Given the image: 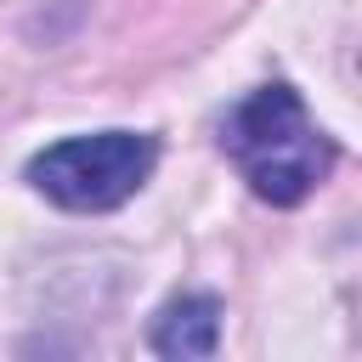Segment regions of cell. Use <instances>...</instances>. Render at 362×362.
<instances>
[{
    "mask_svg": "<svg viewBox=\"0 0 362 362\" xmlns=\"http://www.w3.org/2000/svg\"><path fill=\"white\" fill-rule=\"evenodd\" d=\"M215 339H221V305L209 294H181L153 322V351L158 356H209Z\"/></svg>",
    "mask_w": 362,
    "mask_h": 362,
    "instance_id": "cell-3",
    "label": "cell"
},
{
    "mask_svg": "<svg viewBox=\"0 0 362 362\" xmlns=\"http://www.w3.org/2000/svg\"><path fill=\"white\" fill-rule=\"evenodd\" d=\"M153 164H158L153 136L96 130V136H68V141L34 153L28 158V181L51 204L96 215V209H119L130 192H141V181L153 175Z\"/></svg>",
    "mask_w": 362,
    "mask_h": 362,
    "instance_id": "cell-2",
    "label": "cell"
},
{
    "mask_svg": "<svg viewBox=\"0 0 362 362\" xmlns=\"http://www.w3.org/2000/svg\"><path fill=\"white\" fill-rule=\"evenodd\" d=\"M221 153L243 170V181L266 204H283V209L300 204L334 170V141L311 124L305 102L288 85L249 90L221 124Z\"/></svg>",
    "mask_w": 362,
    "mask_h": 362,
    "instance_id": "cell-1",
    "label": "cell"
}]
</instances>
